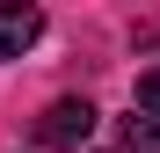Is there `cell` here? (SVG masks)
<instances>
[{
  "label": "cell",
  "instance_id": "obj_4",
  "mask_svg": "<svg viewBox=\"0 0 160 153\" xmlns=\"http://www.w3.org/2000/svg\"><path fill=\"white\" fill-rule=\"evenodd\" d=\"M138 110L160 124V66H146V73H138Z\"/></svg>",
  "mask_w": 160,
  "mask_h": 153
},
{
  "label": "cell",
  "instance_id": "obj_1",
  "mask_svg": "<svg viewBox=\"0 0 160 153\" xmlns=\"http://www.w3.org/2000/svg\"><path fill=\"white\" fill-rule=\"evenodd\" d=\"M88 131H95V102H80V95H58L37 117V146H51V153H80Z\"/></svg>",
  "mask_w": 160,
  "mask_h": 153
},
{
  "label": "cell",
  "instance_id": "obj_3",
  "mask_svg": "<svg viewBox=\"0 0 160 153\" xmlns=\"http://www.w3.org/2000/svg\"><path fill=\"white\" fill-rule=\"evenodd\" d=\"M124 153H160V124L153 117H124Z\"/></svg>",
  "mask_w": 160,
  "mask_h": 153
},
{
  "label": "cell",
  "instance_id": "obj_2",
  "mask_svg": "<svg viewBox=\"0 0 160 153\" xmlns=\"http://www.w3.org/2000/svg\"><path fill=\"white\" fill-rule=\"evenodd\" d=\"M37 37H44V15L29 0H0V59H22Z\"/></svg>",
  "mask_w": 160,
  "mask_h": 153
}]
</instances>
